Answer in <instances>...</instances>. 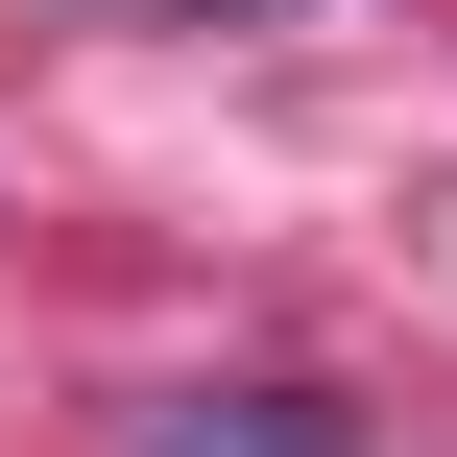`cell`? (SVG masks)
<instances>
[{
    "mask_svg": "<svg viewBox=\"0 0 457 457\" xmlns=\"http://www.w3.org/2000/svg\"><path fill=\"white\" fill-rule=\"evenodd\" d=\"M145 457H361V410H313V386H169Z\"/></svg>",
    "mask_w": 457,
    "mask_h": 457,
    "instance_id": "1",
    "label": "cell"
}]
</instances>
